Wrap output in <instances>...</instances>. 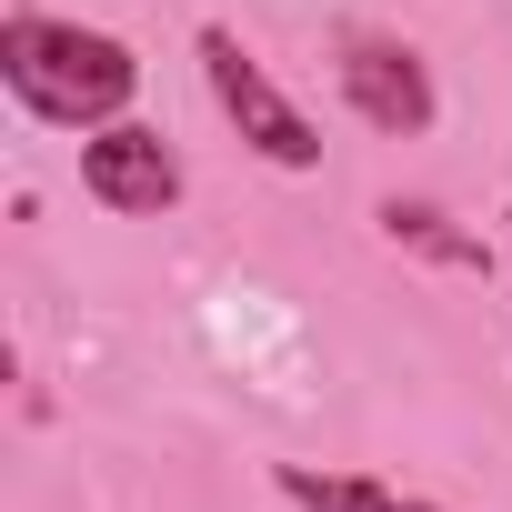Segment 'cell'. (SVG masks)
Wrapping results in <instances>:
<instances>
[{"mask_svg":"<svg viewBox=\"0 0 512 512\" xmlns=\"http://www.w3.org/2000/svg\"><path fill=\"white\" fill-rule=\"evenodd\" d=\"M0 81H11V101H21L31 121L101 131V121H121V111H131L141 61H131V41H111V31L11 11V21H0Z\"/></svg>","mask_w":512,"mask_h":512,"instance_id":"6da1fadb","label":"cell"},{"mask_svg":"<svg viewBox=\"0 0 512 512\" xmlns=\"http://www.w3.org/2000/svg\"><path fill=\"white\" fill-rule=\"evenodd\" d=\"M191 51H201V81H211L221 121H231V131H241L251 151H262L272 171H322V131H312V121L292 111V91H282V81H272L262 61H251V51H241V41H231L221 21H201V41H191Z\"/></svg>","mask_w":512,"mask_h":512,"instance_id":"7a4b0ae2","label":"cell"},{"mask_svg":"<svg viewBox=\"0 0 512 512\" xmlns=\"http://www.w3.org/2000/svg\"><path fill=\"white\" fill-rule=\"evenodd\" d=\"M332 81H342V101H352V121H372V131H392V141H422L432 131V71H422V51L412 41H382V31H352L342 41V61H332Z\"/></svg>","mask_w":512,"mask_h":512,"instance_id":"3957f363","label":"cell"},{"mask_svg":"<svg viewBox=\"0 0 512 512\" xmlns=\"http://www.w3.org/2000/svg\"><path fill=\"white\" fill-rule=\"evenodd\" d=\"M81 191L121 221H161L181 201V151L141 121H101V131H81Z\"/></svg>","mask_w":512,"mask_h":512,"instance_id":"277c9868","label":"cell"},{"mask_svg":"<svg viewBox=\"0 0 512 512\" xmlns=\"http://www.w3.org/2000/svg\"><path fill=\"white\" fill-rule=\"evenodd\" d=\"M272 492H282L292 512H442V502L392 492V482H372V472H312V462H272Z\"/></svg>","mask_w":512,"mask_h":512,"instance_id":"5b68a950","label":"cell"},{"mask_svg":"<svg viewBox=\"0 0 512 512\" xmlns=\"http://www.w3.org/2000/svg\"><path fill=\"white\" fill-rule=\"evenodd\" d=\"M382 231H392L402 251H422V262H442V272H482V241L452 231L432 201H382Z\"/></svg>","mask_w":512,"mask_h":512,"instance_id":"8992f818","label":"cell"},{"mask_svg":"<svg viewBox=\"0 0 512 512\" xmlns=\"http://www.w3.org/2000/svg\"><path fill=\"white\" fill-rule=\"evenodd\" d=\"M502 221H512V211H502Z\"/></svg>","mask_w":512,"mask_h":512,"instance_id":"52a82bcc","label":"cell"}]
</instances>
